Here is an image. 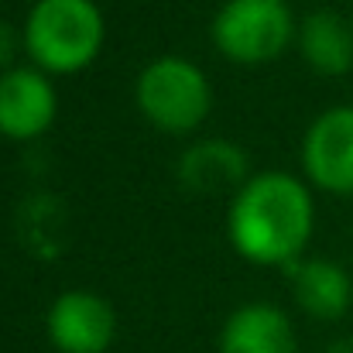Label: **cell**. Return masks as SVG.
Masks as SVG:
<instances>
[{"label":"cell","instance_id":"obj_2","mask_svg":"<svg viewBox=\"0 0 353 353\" xmlns=\"http://www.w3.org/2000/svg\"><path fill=\"white\" fill-rule=\"evenodd\" d=\"M107 41V21L97 0H34L21 45L48 76H76L90 69Z\"/></svg>","mask_w":353,"mask_h":353},{"label":"cell","instance_id":"obj_9","mask_svg":"<svg viewBox=\"0 0 353 353\" xmlns=\"http://www.w3.org/2000/svg\"><path fill=\"white\" fill-rule=\"evenodd\" d=\"M220 353H299L292 319L271 302H243L220 330Z\"/></svg>","mask_w":353,"mask_h":353},{"label":"cell","instance_id":"obj_11","mask_svg":"<svg viewBox=\"0 0 353 353\" xmlns=\"http://www.w3.org/2000/svg\"><path fill=\"white\" fill-rule=\"evenodd\" d=\"M299 52L319 76H347L353 69V24L336 10H312L299 24Z\"/></svg>","mask_w":353,"mask_h":353},{"label":"cell","instance_id":"obj_8","mask_svg":"<svg viewBox=\"0 0 353 353\" xmlns=\"http://www.w3.org/2000/svg\"><path fill=\"white\" fill-rule=\"evenodd\" d=\"M247 168L250 165L240 144L210 137V141L185 148L175 175H179V185L192 196H223V192H236L250 179Z\"/></svg>","mask_w":353,"mask_h":353},{"label":"cell","instance_id":"obj_5","mask_svg":"<svg viewBox=\"0 0 353 353\" xmlns=\"http://www.w3.org/2000/svg\"><path fill=\"white\" fill-rule=\"evenodd\" d=\"M302 172L305 179L330 192L353 196V107L340 103L323 110L302 137Z\"/></svg>","mask_w":353,"mask_h":353},{"label":"cell","instance_id":"obj_10","mask_svg":"<svg viewBox=\"0 0 353 353\" xmlns=\"http://www.w3.org/2000/svg\"><path fill=\"white\" fill-rule=\"evenodd\" d=\"M292 274V292L295 302L302 305V312H309L312 319L333 323L343 319L353 302V281L343 264L326 261V257H302L292 268H285Z\"/></svg>","mask_w":353,"mask_h":353},{"label":"cell","instance_id":"obj_4","mask_svg":"<svg viewBox=\"0 0 353 353\" xmlns=\"http://www.w3.org/2000/svg\"><path fill=\"white\" fill-rule=\"evenodd\" d=\"M213 45L234 65H268L299 34L288 0H227L213 17Z\"/></svg>","mask_w":353,"mask_h":353},{"label":"cell","instance_id":"obj_1","mask_svg":"<svg viewBox=\"0 0 353 353\" xmlns=\"http://www.w3.org/2000/svg\"><path fill=\"white\" fill-rule=\"evenodd\" d=\"M316 230L312 189L288 172H254L230 199L227 236L257 268H292Z\"/></svg>","mask_w":353,"mask_h":353},{"label":"cell","instance_id":"obj_6","mask_svg":"<svg viewBox=\"0 0 353 353\" xmlns=\"http://www.w3.org/2000/svg\"><path fill=\"white\" fill-rule=\"evenodd\" d=\"M45 330L59 353H107L117 340V312L103 295L72 288L52 302Z\"/></svg>","mask_w":353,"mask_h":353},{"label":"cell","instance_id":"obj_7","mask_svg":"<svg viewBox=\"0 0 353 353\" xmlns=\"http://www.w3.org/2000/svg\"><path fill=\"white\" fill-rule=\"evenodd\" d=\"M59 117V93L38 65H10L0 72V134L7 141H34Z\"/></svg>","mask_w":353,"mask_h":353},{"label":"cell","instance_id":"obj_13","mask_svg":"<svg viewBox=\"0 0 353 353\" xmlns=\"http://www.w3.org/2000/svg\"><path fill=\"white\" fill-rule=\"evenodd\" d=\"M326 353H353V340H336L326 347Z\"/></svg>","mask_w":353,"mask_h":353},{"label":"cell","instance_id":"obj_12","mask_svg":"<svg viewBox=\"0 0 353 353\" xmlns=\"http://www.w3.org/2000/svg\"><path fill=\"white\" fill-rule=\"evenodd\" d=\"M17 48H24L21 45V31L17 28H10L7 21H0V72H7L10 69V62H14V52Z\"/></svg>","mask_w":353,"mask_h":353},{"label":"cell","instance_id":"obj_3","mask_svg":"<svg viewBox=\"0 0 353 353\" xmlns=\"http://www.w3.org/2000/svg\"><path fill=\"white\" fill-rule=\"evenodd\" d=\"M141 117L165 134H192L213 110L210 76L185 55L151 59L134 83Z\"/></svg>","mask_w":353,"mask_h":353}]
</instances>
